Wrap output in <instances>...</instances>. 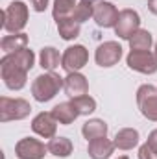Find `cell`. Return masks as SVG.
I'll list each match as a JSON object with an SVG mask.
<instances>
[{
    "label": "cell",
    "mask_w": 157,
    "mask_h": 159,
    "mask_svg": "<svg viewBox=\"0 0 157 159\" xmlns=\"http://www.w3.org/2000/svg\"><path fill=\"white\" fill-rule=\"evenodd\" d=\"M34 63H35V54L30 48L6 54L0 59V74L6 87L11 91H20L26 85L28 70H32Z\"/></svg>",
    "instance_id": "cell-1"
},
{
    "label": "cell",
    "mask_w": 157,
    "mask_h": 159,
    "mask_svg": "<svg viewBox=\"0 0 157 159\" xmlns=\"http://www.w3.org/2000/svg\"><path fill=\"white\" fill-rule=\"evenodd\" d=\"M65 85V78H61L56 72H44L39 74L32 83V94L37 102H50Z\"/></svg>",
    "instance_id": "cell-2"
},
{
    "label": "cell",
    "mask_w": 157,
    "mask_h": 159,
    "mask_svg": "<svg viewBox=\"0 0 157 159\" xmlns=\"http://www.w3.org/2000/svg\"><path fill=\"white\" fill-rule=\"evenodd\" d=\"M2 26L9 34H20V30L28 24V6L20 0L11 2L2 13Z\"/></svg>",
    "instance_id": "cell-3"
},
{
    "label": "cell",
    "mask_w": 157,
    "mask_h": 159,
    "mask_svg": "<svg viewBox=\"0 0 157 159\" xmlns=\"http://www.w3.org/2000/svg\"><path fill=\"white\" fill-rule=\"evenodd\" d=\"M32 111V106L24 98H0V120L9 122V120H22L26 119Z\"/></svg>",
    "instance_id": "cell-4"
},
{
    "label": "cell",
    "mask_w": 157,
    "mask_h": 159,
    "mask_svg": "<svg viewBox=\"0 0 157 159\" xmlns=\"http://www.w3.org/2000/svg\"><path fill=\"white\" fill-rule=\"evenodd\" d=\"M137 106L144 119L157 122V89L154 85L144 83L137 89Z\"/></svg>",
    "instance_id": "cell-5"
},
{
    "label": "cell",
    "mask_w": 157,
    "mask_h": 159,
    "mask_svg": "<svg viewBox=\"0 0 157 159\" xmlns=\"http://www.w3.org/2000/svg\"><path fill=\"white\" fill-rule=\"evenodd\" d=\"M126 63L131 70L141 72V74H155L157 72V54L150 50H144V52L131 50L126 57Z\"/></svg>",
    "instance_id": "cell-6"
},
{
    "label": "cell",
    "mask_w": 157,
    "mask_h": 159,
    "mask_svg": "<svg viewBox=\"0 0 157 159\" xmlns=\"http://www.w3.org/2000/svg\"><path fill=\"white\" fill-rule=\"evenodd\" d=\"M139 30H141V15L135 9H129V7L122 9L120 15H118L117 26H115V34L120 39L129 41Z\"/></svg>",
    "instance_id": "cell-7"
},
{
    "label": "cell",
    "mask_w": 157,
    "mask_h": 159,
    "mask_svg": "<svg viewBox=\"0 0 157 159\" xmlns=\"http://www.w3.org/2000/svg\"><path fill=\"white\" fill-rule=\"evenodd\" d=\"M89 61V52L83 44H74V46H69L65 52H63V57H61V67L67 70V72H79V69H83Z\"/></svg>",
    "instance_id": "cell-8"
},
{
    "label": "cell",
    "mask_w": 157,
    "mask_h": 159,
    "mask_svg": "<svg viewBox=\"0 0 157 159\" xmlns=\"http://www.w3.org/2000/svg\"><path fill=\"white\" fill-rule=\"evenodd\" d=\"M120 57H122V46L118 44L117 41H105L94 52L96 65H100L104 69H109V67L117 65L120 61Z\"/></svg>",
    "instance_id": "cell-9"
},
{
    "label": "cell",
    "mask_w": 157,
    "mask_h": 159,
    "mask_svg": "<svg viewBox=\"0 0 157 159\" xmlns=\"http://www.w3.org/2000/svg\"><path fill=\"white\" fill-rule=\"evenodd\" d=\"M48 146L34 137H24L15 144V156L19 159H44Z\"/></svg>",
    "instance_id": "cell-10"
},
{
    "label": "cell",
    "mask_w": 157,
    "mask_h": 159,
    "mask_svg": "<svg viewBox=\"0 0 157 159\" xmlns=\"http://www.w3.org/2000/svg\"><path fill=\"white\" fill-rule=\"evenodd\" d=\"M118 15H120V11L117 9V6L111 4V2L102 0V2L94 4V15H92V19H94V22L100 28H115L117 20H118Z\"/></svg>",
    "instance_id": "cell-11"
},
{
    "label": "cell",
    "mask_w": 157,
    "mask_h": 159,
    "mask_svg": "<svg viewBox=\"0 0 157 159\" xmlns=\"http://www.w3.org/2000/svg\"><path fill=\"white\" fill-rule=\"evenodd\" d=\"M57 124L59 122L52 115V111H41L39 115H35V119L32 120V129L44 139H52V137H56Z\"/></svg>",
    "instance_id": "cell-12"
},
{
    "label": "cell",
    "mask_w": 157,
    "mask_h": 159,
    "mask_svg": "<svg viewBox=\"0 0 157 159\" xmlns=\"http://www.w3.org/2000/svg\"><path fill=\"white\" fill-rule=\"evenodd\" d=\"M65 93L70 96V98H78L87 94L89 91V81L87 78L81 74V72H69L67 78H65V85H63Z\"/></svg>",
    "instance_id": "cell-13"
},
{
    "label": "cell",
    "mask_w": 157,
    "mask_h": 159,
    "mask_svg": "<svg viewBox=\"0 0 157 159\" xmlns=\"http://www.w3.org/2000/svg\"><path fill=\"white\" fill-rule=\"evenodd\" d=\"M113 150H115V143L109 141L107 137L89 141V146H87V152H89L91 159H109Z\"/></svg>",
    "instance_id": "cell-14"
},
{
    "label": "cell",
    "mask_w": 157,
    "mask_h": 159,
    "mask_svg": "<svg viewBox=\"0 0 157 159\" xmlns=\"http://www.w3.org/2000/svg\"><path fill=\"white\" fill-rule=\"evenodd\" d=\"M115 148L118 150H131L139 144V131L133 128H122L115 135Z\"/></svg>",
    "instance_id": "cell-15"
},
{
    "label": "cell",
    "mask_w": 157,
    "mask_h": 159,
    "mask_svg": "<svg viewBox=\"0 0 157 159\" xmlns=\"http://www.w3.org/2000/svg\"><path fill=\"white\" fill-rule=\"evenodd\" d=\"M52 115L56 117V120H57L59 124H63V126L72 124V122L79 117L78 109L72 106V102H61V104H57V106L52 109Z\"/></svg>",
    "instance_id": "cell-16"
},
{
    "label": "cell",
    "mask_w": 157,
    "mask_h": 159,
    "mask_svg": "<svg viewBox=\"0 0 157 159\" xmlns=\"http://www.w3.org/2000/svg\"><path fill=\"white\" fill-rule=\"evenodd\" d=\"M81 133H83V137H85L87 141H94V139L105 137V135H107V124L102 119H91L83 124Z\"/></svg>",
    "instance_id": "cell-17"
},
{
    "label": "cell",
    "mask_w": 157,
    "mask_h": 159,
    "mask_svg": "<svg viewBox=\"0 0 157 159\" xmlns=\"http://www.w3.org/2000/svg\"><path fill=\"white\" fill-rule=\"evenodd\" d=\"M61 57H63V56H59L57 48H54V46H44L39 54V63H41V67H43V70L54 72V70L59 67Z\"/></svg>",
    "instance_id": "cell-18"
},
{
    "label": "cell",
    "mask_w": 157,
    "mask_h": 159,
    "mask_svg": "<svg viewBox=\"0 0 157 159\" xmlns=\"http://www.w3.org/2000/svg\"><path fill=\"white\" fill-rule=\"evenodd\" d=\"M46 146H48V152L56 157H69L74 150L72 141L67 137H52Z\"/></svg>",
    "instance_id": "cell-19"
},
{
    "label": "cell",
    "mask_w": 157,
    "mask_h": 159,
    "mask_svg": "<svg viewBox=\"0 0 157 159\" xmlns=\"http://www.w3.org/2000/svg\"><path fill=\"white\" fill-rule=\"evenodd\" d=\"M0 46L6 54H11V52H19V50H24L28 46V35L26 34H11V35H6L4 39L0 41Z\"/></svg>",
    "instance_id": "cell-20"
},
{
    "label": "cell",
    "mask_w": 157,
    "mask_h": 159,
    "mask_svg": "<svg viewBox=\"0 0 157 159\" xmlns=\"http://www.w3.org/2000/svg\"><path fill=\"white\" fill-rule=\"evenodd\" d=\"M57 32L61 35V39L65 41H72L76 39L81 32V24L78 20H74L72 17H67V19H61L57 20Z\"/></svg>",
    "instance_id": "cell-21"
},
{
    "label": "cell",
    "mask_w": 157,
    "mask_h": 159,
    "mask_svg": "<svg viewBox=\"0 0 157 159\" xmlns=\"http://www.w3.org/2000/svg\"><path fill=\"white\" fill-rule=\"evenodd\" d=\"M154 44L152 39V34L148 30H139L131 39H129V48L135 50V52H144V50H150Z\"/></svg>",
    "instance_id": "cell-22"
},
{
    "label": "cell",
    "mask_w": 157,
    "mask_h": 159,
    "mask_svg": "<svg viewBox=\"0 0 157 159\" xmlns=\"http://www.w3.org/2000/svg\"><path fill=\"white\" fill-rule=\"evenodd\" d=\"M76 6H78L76 0H56V2H54V9H52L54 20L57 22V20H61V19L70 17Z\"/></svg>",
    "instance_id": "cell-23"
},
{
    "label": "cell",
    "mask_w": 157,
    "mask_h": 159,
    "mask_svg": "<svg viewBox=\"0 0 157 159\" xmlns=\"http://www.w3.org/2000/svg\"><path fill=\"white\" fill-rule=\"evenodd\" d=\"M92 15H94V4L92 2H87V0H81V2H78V6L74 7V11H72L70 17L81 24V22L92 19Z\"/></svg>",
    "instance_id": "cell-24"
},
{
    "label": "cell",
    "mask_w": 157,
    "mask_h": 159,
    "mask_svg": "<svg viewBox=\"0 0 157 159\" xmlns=\"http://www.w3.org/2000/svg\"><path fill=\"white\" fill-rule=\"evenodd\" d=\"M72 106L78 109L79 115H91L94 109H96V100L89 94H83V96H78V98H72L70 100Z\"/></svg>",
    "instance_id": "cell-25"
},
{
    "label": "cell",
    "mask_w": 157,
    "mask_h": 159,
    "mask_svg": "<svg viewBox=\"0 0 157 159\" xmlns=\"http://www.w3.org/2000/svg\"><path fill=\"white\" fill-rule=\"evenodd\" d=\"M139 159H157V152L148 144V143H144V144L139 148Z\"/></svg>",
    "instance_id": "cell-26"
},
{
    "label": "cell",
    "mask_w": 157,
    "mask_h": 159,
    "mask_svg": "<svg viewBox=\"0 0 157 159\" xmlns=\"http://www.w3.org/2000/svg\"><path fill=\"white\" fill-rule=\"evenodd\" d=\"M32 2V6H34V9L35 11H44L46 7H48V0H30Z\"/></svg>",
    "instance_id": "cell-27"
},
{
    "label": "cell",
    "mask_w": 157,
    "mask_h": 159,
    "mask_svg": "<svg viewBox=\"0 0 157 159\" xmlns=\"http://www.w3.org/2000/svg\"><path fill=\"white\" fill-rule=\"evenodd\" d=\"M146 143H148V144H150V146L157 152V129H154V131L148 135V141H146Z\"/></svg>",
    "instance_id": "cell-28"
},
{
    "label": "cell",
    "mask_w": 157,
    "mask_h": 159,
    "mask_svg": "<svg viewBox=\"0 0 157 159\" xmlns=\"http://www.w3.org/2000/svg\"><path fill=\"white\" fill-rule=\"evenodd\" d=\"M148 9H150L154 15H157V0H148Z\"/></svg>",
    "instance_id": "cell-29"
},
{
    "label": "cell",
    "mask_w": 157,
    "mask_h": 159,
    "mask_svg": "<svg viewBox=\"0 0 157 159\" xmlns=\"http://www.w3.org/2000/svg\"><path fill=\"white\" fill-rule=\"evenodd\" d=\"M118 159H129V157H128V156H120Z\"/></svg>",
    "instance_id": "cell-30"
},
{
    "label": "cell",
    "mask_w": 157,
    "mask_h": 159,
    "mask_svg": "<svg viewBox=\"0 0 157 159\" xmlns=\"http://www.w3.org/2000/svg\"><path fill=\"white\" fill-rule=\"evenodd\" d=\"M87 2H102V0H87Z\"/></svg>",
    "instance_id": "cell-31"
},
{
    "label": "cell",
    "mask_w": 157,
    "mask_h": 159,
    "mask_svg": "<svg viewBox=\"0 0 157 159\" xmlns=\"http://www.w3.org/2000/svg\"><path fill=\"white\" fill-rule=\"evenodd\" d=\"M155 54H157V43H155Z\"/></svg>",
    "instance_id": "cell-32"
}]
</instances>
